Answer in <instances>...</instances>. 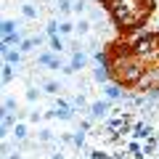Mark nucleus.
Instances as JSON below:
<instances>
[{
  "label": "nucleus",
  "instance_id": "obj_18",
  "mask_svg": "<svg viewBox=\"0 0 159 159\" xmlns=\"http://www.w3.org/2000/svg\"><path fill=\"white\" fill-rule=\"evenodd\" d=\"M72 32H74V24L72 21H66V19L58 21V34H72Z\"/></svg>",
  "mask_w": 159,
  "mask_h": 159
},
{
  "label": "nucleus",
  "instance_id": "obj_9",
  "mask_svg": "<svg viewBox=\"0 0 159 159\" xmlns=\"http://www.w3.org/2000/svg\"><path fill=\"white\" fill-rule=\"evenodd\" d=\"M74 32H77L80 37H88V34H90V19H80V21L74 24Z\"/></svg>",
  "mask_w": 159,
  "mask_h": 159
},
{
  "label": "nucleus",
  "instance_id": "obj_24",
  "mask_svg": "<svg viewBox=\"0 0 159 159\" xmlns=\"http://www.w3.org/2000/svg\"><path fill=\"white\" fill-rule=\"evenodd\" d=\"M103 16H106V11H103V8H93V11H90V21H101Z\"/></svg>",
  "mask_w": 159,
  "mask_h": 159
},
{
  "label": "nucleus",
  "instance_id": "obj_8",
  "mask_svg": "<svg viewBox=\"0 0 159 159\" xmlns=\"http://www.w3.org/2000/svg\"><path fill=\"white\" fill-rule=\"evenodd\" d=\"M21 43H24L21 32H13V34H3V48H11V45H19V48H21Z\"/></svg>",
  "mask_w": 159,
  "mask_h": 159
},
{
  "label": "nucleus",
  "instance_id": "obj_7",
  "mask_svg": "<svg viewBox=\"0 0 159 159\" xmlns=\"http://www.w3.org/2000/svg\"><path fill=\"white\" fill-rule=\"evenodd\" d=\"M3 58H6V64L16 66V64H21V51H11V48H3Z\"/></svg>",
  "mask_w": 159,
  "mask_h": 159
},
{
  "label": "nucleus",
  "instance_id": "obj_29",
  "mask_svg": "<svg viewBox=\"0 0 159 159\" xmlns=\"http://www.w3.org/2000/svg\"><path fill=\"white\" fill-rule=\"evenodd\" d=\"M51 159H64V154H61V151H53V154H51Z\"/></svg>",
  "mask_w": 159,
  "mask_h": 159
},
{
  "label": "nucleus",
  "instance_id": "obj_13",
  "mask_svg": "<svg viewBox=\"0 0 159 159\" xmlns=\"http://www.w3.org/2000/svg\"><path fill=\"white\" fill-rule=\"evenodd\" d=\"M48 45H51V53H56V56H58V53L64 51V40L56 34V37H51V40H48Z\"/></svg>",
  "mask_w": 159,
  "mask_h": 159
},
{
  "label": "nucleus",
  "instance_id": "obj_5",
  "mask_svg": "<svg viewBox=\"0 0 159 159\" xmlns=\"http://www.w3.org/2000/svg\"><path fill=\"white\" fill-rule=\"evenodd\" d=\"M45 117L48 119H61V122H72V119H74V109L72 106H69V109H51Z\"/></svg>",
  "mask_w": 159,
  "mask_h": 159
},
{
  "label": "nucleus",
  "instance_id": "obj_4",
  "mask_svg": "<svg viewBox=\"0 0 159 159\" xmlns=\"http://www.w3.org/2000/svg\"><path fill=\"white\" fill-rule=\"evenodd\" d=\"M37 64H43V66H48V69H64L61 66V58H58L56 53H40Z\"/></svg>",
  "mask_w": 159,
  "mask_h": 159
},
{
  "label": "nucleus",
  "instance_id": "obj_20",
  "mask_svg": "<svg viewBox=\"0 0 159 159\" xmlns=\"http://www.w3.org/2000/svg\"><path fill=\"white\" fill-rule=\"evenodd\" d=\"M21 13H24L27 19H37V8L29 6V3H24V6H21Z\"/></svg>",
  "mask_w": 159,
  "mask_h": 159
},
{
  "label": "nucleus",
  "instance_id": "obj_22",
  "mask_svg": "<svg viewBox=\"0 0 159 159\" xmlns=\"http://www.w3.org/2000/svg\"><path fill=\"white\" fill-rule=\"evenodd\" d=\"M85 8H88L85 0H74V3H72V11L77 13V16H80V13H85Z\"/></svg>",
  "mask_w": 159,
  "mask_h": 159
},
{
  "label": "nucleus",
  "instance_id": "obj_27",
  "mask_svg": "<svg viewBox=\"0 0 159 159\" xmlns=\"http://www.w3.org/2000/svg\"><path fill=\"white\" fill-rule=\"evenodd\" d=\"M37 98H40V90L37 88H29L27 90V101H37Z\"/></svg>",
  "mask_w": 159,
  "mask_h": 159
},
{
  "label": "nucleus",
  "instance_id": "obj_28",
  "mask_svg": "<svg viewBox=\"0 0 159 159\" xmlns=\"http://www.w3.org/2000/svg\"><path fill=\"white\" fill-rule=\"evenodd\" d=\"M40 119H43L40 111H29V122H40Z\"/></svg>",
  "mask_w": 159,
  "mask_h": 159
},
{
  "label": "nucleus",
  "instance_id": "obj_17",
  "mask_svg": "<svg viewBox=\"0 0 159 159\" xmlns=\"http://www.w3.org/2000/svg\"><path fill=\"white\" fill-rule=\"evenodd\" d=\"M13 32H19V24L11 21V19H6L3 21V34H13Z\"/></svg>",
  "mask_w": 159,
  "mask_h": 159
},
{
  "label": "nucleus",
  "instance_id": "obj_3",
  "mask_svg": "<svg viewBox=\"0 0 159 159\" xmlns=\"http://www.w3.org/2000/svg\"><path fill=\"white\" fill-rule=\"evenodd\" d=\"M103 98H109V101H122L125 98V90L117 82H109V85H103Z\"/></svg>",
  "mask_w": 159,
  "mask_h": 159
},
{
  "label": "nucleus",
  "instance_id": "obj_25",
  "mask_svg": "<svg viewBox=\"0 0 159 159\" xmlns=\"http://www.w3.org/2000/svg\"><path fill=\"white\" fill-rule=\"evenodd\" d=\"M45 32L51 34V37H56V32H58V21H53V19H51V21L45 24Z\"/></svg>",
  "mask_w": 159,
  "mask_h": 159
},
{
  "label": "nucleus",
  "instance_id": "obj_21",
  "mask_svg": "<svg viewBox=\"0 0 159 159\" xmlns=\"http://www.w3.org/2000/svg\"><path fill=\"white\" fill-rule=\"evenodd\" d=\"M11 80H13V66H11V64H3V82L8 85Z\"/></svg>",
  "mask_w": 159,
  "mask_h": 159
},
{
  "label": "nucleus",
  "instance_id": "obj_26",
  "mask_svg": "<svg viewBox=\"0 0 159 159\" xmlns=\"http://www.w3.org/2000/svg\"><path fill=\"white\" fill-rule=\"evenodd\" d=\"M58 11H61L64 16H66V13L72 11V3H69V0H61V3H58Z\"/></svg>",
  "mask_w": 159,
  "mask_h": 159
},
{
  "label": "nucleus",
  "instance_id": "obj_19",
  "mask_svg": "<svg viewBox=\"0 0 159 159\" xmlns=\"http://www.w3.org/2000/svg\"><path fill=\"white\" fill-rule=\"evenodd\" d=\"M13 111H19L16 101H13V98H6V101H3V114H13Z\"/></svg>",
  "mask_w": 159,
  "mask_h": 159
},
{
  "label": "nucleus",
  "instance_id": "obj_16",
  "mask_svg": "<svg viewBox=\"0 0 159 159\" xmlns=\"http://www.w3.org/2000/svg\"><path fill=\"white\" fill-rule=\"evenodd\" d=\"M53 141V130H48V127H43V130L37 133V143H51Z\"/></svg>",
  "mask_w": 159,
  "mask_h": 159
},
{
  "label": "nucleus",
  "instance_id": "obj_30",
  "mask_svg": "<svg viewBox=\"0 0 159 159\" xmlns=\"http://www.w3.org/2000/svg\"><path fill=\"white\" fill-rule=\"evenodd\" d=\"M8 159H21V154H19V151L16 154H8Z\"/></svg>",
  "mask_w": 159,
  "mask_h": 159
},
{
  "label": "nucleus",
  "instance_id": "obj_10",
  "mask_svg": "<svg viewBox=\"0 0 159 159\" xmlns=\"http://www.w3.org/2000/svg\"><path fill=\"white\" fill-rule=\"evenodd\" d=\"M93 80H96V82H101V85H109V72H106V66L93 69Z\"/></svg>",
  "mask_w": 159,
  "mask_h": 159
},
{
  "label": "nucleus",
  "instance_id": "obj_11",
  "mask_svg": "<svg viewBox=\"0 0 159 159\" xmlns=\"http://www.w3.org/2000/svg\"><path fill=\"white\" fill-rule=\"evenodd\" d=\"M43 90H45L48 96H56V93L61 90V85H58L56 80H45V82H43Z\"/></svg>",
  "mask_w": 159,
  "mask_h": 159
},
{
  "label": "nucleus",
  "instance_id": "obj_23",
  "mask_svg": "<svg viewBox=\"0 0 159 159\" xmlns=\"http://www.w3.org/2000/svg\"><path fill=\"white\" fill-rule=\"evenodd\" d=\"M90 127H93V119H80V127H77V130L88 135V133H90Z\"/></svg>",
  "mask_w": 159,
  "mask_h": 159
},
{
  "label": "nucleus",
  "instance_id": "obj_15",
  "mask_svg": "<svg viewBox=\"0 0 159 159\" xmlns=\"http://www.w3.org/2000/svg\"><path fill=\"white\" fill-rule=\"evenodd\" d=\"M72 109H90V103H88V98L80 93V96L72 98Z\"/></svg>",
  "mask_w": 159,
  "mask_h": 159
},
{
  "label": "nucleus",
  "instance_id": "obj_2",
  "mask_svg": "<svg viewBox=\"0 0 159 159\" xmlns=\"http://www.w3.org/2000/svg\"><path fill=\"white\" fill-rule=\"evenodd\" d=\"M111 101L109 98H101V101H93L90 109H88V114H90V119H109L111 117Z\"/></svg>",
  "mask_w": 159,
  "mask_h": 159
},
{
  "label": "nucleus",
  "instance_id": "obj_1",
  "mask_svg": "<svg viewBox=\"0 0 159 159\" xmlns=\"http://www.w3.org/2000/svg\"><path fill=\"white\" fill-rule=\"evenodd\" d=\"M103 3L114 16V21L122 27H135L151 11V0H103Z\"/></svg>",
  "mask_w": 159,
  "mask_h": 159
},
{
  "label": "nucleus",
  "instance_id": "obj_12",
  "mask_svg": "<svg viewBox=\"0 0 159 159\" xmlns=\"http://www.w3.org/2000/svg\"><path fill=\"white\" fill-rule=\"evenodd\" d=\"M37 45H40V37H27V40L21 43V48H19V51H21V53H29L32 48H37Z\"/></svg>",
  "mask_w": 159,
  "mask_h": 159
},
{
  "label": "nucleus",
  "instance_id": "obj_6",
  "mask_svg": "<svg viewBox=\"0 0 159 159\" xmlns=\"http://www.w3.org/2000/svg\"><path fill=\"white\" fill-rule=\"evenodd\" d=\"M69 66H72V72H82V69L88 66V56L82 51H74L72 58H69Z\"/></svg>",
  "mask_w": 159,
  "mask_h": 159
},
{
  "label": "nucleus",
  "instance_id": "obj_14",
  "mask_svg": "<svg viewBox=\"0 0 159 159\" xmlns=\"http://www.w3.org/2000/svg\"><path fill=\"white\" fill-rule=\"evenodd\" d=\"M11 135H16V141L21 143V141H27V125H24V122H19L16 127H13V133Z\"/></svg>",
  "mask_w": 159,
  "mask_h": 159
}]
</instances>
